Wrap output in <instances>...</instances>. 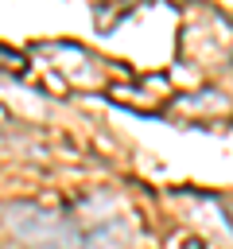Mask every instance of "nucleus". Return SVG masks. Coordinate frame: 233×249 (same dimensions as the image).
Listing matches in <instances>:
<instances>
[{
  "label": "nucleus",
  "instance_id": "obj_1",
  "mask_svg": "<svg viewBox=\"0 0 233 249\" xmlns=\"http://www.w3.org/2000/svg\"><path fill=\"white\" fill-rule=\"evenodd\" d=\"M4 226L27 249H89V233H82L78 222L54 214L47 206H35V202H8Z\"/></svg>",
  "mask_w": 233,
  "mask_h": 249
}]
</instances>
